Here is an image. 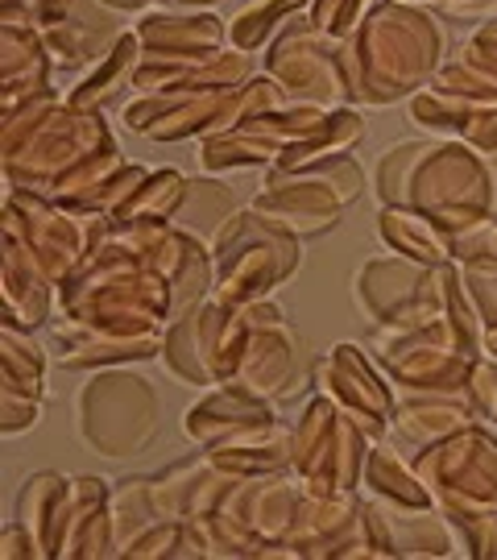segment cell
Here are the masks:
<instances>
[{
  "label": "cell",
  "mask_w": 497,
  "mask_h": 560,
  "mask_svg": "<svg viewBox=\"0 0 497 560\" xmlns=\"http://www.w3.org/2000/svg\"><path fill=\"white\" fill-rule=\"evenodd\" d=\"M0 159L9 187L50 196L62 208H75L92 187L129 162L108 129V117L59 96L55 88L4 108Z\"/></svg>",
  "instance_id": "1"
},
{
  "label": "cell",
  "mask_w": 497,
  "mask_h": 560,
  "mask_svg": "<svg viewBox=\"0 0 497 560\" xmlns=\"http://www.w3.org/2000/svg\"><path fill=\"white\" fill-rule=\"evenodd\" d=\"M353 104L390 108L418 96L448 62V25L427 4L378 0L340 42Z\"/></svg>",
  "instance_id": "2"
},
{
  "label": "cell",
  "mask_w": 497,
  "mask_h": 560,
  "mask_svg": "<svg viewBox=\"0 0 497 560\" xmlns=\"http://www.w3.org/2000/svg\"><path fill=\"white\" fill-rule=\"evenodd\" d=\"M59 312L117 337H162L175 320L170 279L141 261L117 233L59 287Z\"/></svg>",
  "instance_id": "3"
},
{
  "label": "cell",
  "mask_w": 497,
  "mask_h": 560,
  "mask_svg": "<svg viewBox=\"0 0 497 560\" xmlns=\"http://www.w3.org/2000/svg\"><path fill=\"white\" fill-rule=\"evenodd\" d=\"M291 96L270 75H253L240 88H208V92H145L120 108L129 133L145 141H187L216 138L245 120L274 113Z\"/></svg>",
  "instance_id": "4"
},
{
  "label": "cell",
  "mask_w": 497,
  "mask_h": 560,
  "mask_svg": "<svg viewBox=\"0 0 497 560\" xmlns=\"http://www.w3.org/2000/svg\"><path fill=\"white\" fill-rule=\"evenodd\" d=\"M0 229H4L0 233L4 249L17 254L21 261H29L55 287H62L104 241L117 233L113 217H80V212L55 203L50 196L25 191V187H9Z\"/></svg>",
  "instance_id": "5"
},
{
  "label": "cell",
  "mask_w": 497,
  "mask_h": 560,
  "mask_svg": "<svg viewBox=\"0 0 497 560\" xmlns=\"http://www.w3.org/2000/svg\"><path fill=\"white\" fill-rule=\"evenodd\" d=\"M75 432L104 460L141 457L162 432L158 386L133 365L96 370L75 395Z\"/></svg>",
  "instance_id": "6"
},
{
  "label": "cell",
  "mask_w": 497,
  "mask_h": 560,
  "mask_svg": "<svg viewBox=\"0 0 497 560\" xmlns=\"http://www.w3.org/2000/svg\"><path fill=\"white\" fill-rule=\"evenodd\" d=\"M406 208L431 217L452 237L481 221H497L494 162L457 138H427L411 171Z\"/></svg>",
  "instance_id": "7"
},
{
  "label": "cell",
  "mask_w": 497,
  "mask_h": 560,
  "mask_svg": "<svg viewBox=\"0 0 497 560\" xmlns=\"http://www.w3.org/2000/svg\"><path fill=\"white\" fill-rule=\"evenodd\" d=\"M216 254V300L249 303L270 300L303 266V237L270 212L245 203L212 245Z\"/></svg>",
  "instance_id": "8"
},
{
  "label": "cell",
  "mask_w": 497,
  "mask_h": 560,
  "mask_svg": "<svg viewBox=\"0 0 497 560\" xmlns=\"http://www.w3.org/2000/svg\"><path fill=\"white\" fill-rule=\"evenodd\" d=\"M374 358L394 382L398 395H457L469 390V378L485 358L477 340H469L448 312L431 324L402 328V332H374Z\"/></svg>",
  "instance_id": "9"
},
{
  "label": "cell",
  "mask_w": 497,
  "mask_h": 560,
  "mask_svg": "<svg viewBox=\"0 0 497 560\" xmlns=\"http://www.w3.org/2000/svg\"><path fill=\"white\" fill-rule=\"evenodd\" d=\"M365 191V166L353 154H332L303 171H270L253 208L270 212L298 237L332 233Z\"/></svg>",
  "instance_id": "10"
},
{
  "label": "cell",
  "mask_w": 497,
  "mask_h": 560,
  "mask_svg": "<svg viewBox=\"0 0 497 560\" xmlns=\"http://www.w3.org/2000/svg\"><path fill=\"white\" fill-rule=\"evenodd\" d=\"M374 436L328 395H311L291 428V469L311 494H357Z\"/></svg>",
  "instance_id": "11"
},
{
  "label": "cell",
  "mask_w": 497,
  "mask_h": 560,
  "mask_svg": "<svg viewBox=\"0 0 497 560\" xmlns=\"http://www.w3.org/2000/svg\"><path fill=\"white\" fill-rule=\"evenodd\" d=\"M448 270L452 266H423L402 254L369 258L353 282L360 316L374 324V332H402L439 320L448 312Z\"/></svg>",
  "instance_id": "12"
},
{
  "label": "cell",
  "mask_w": 497,
  "mask_h": 560,
  "mask_svg": "<svg viewBox=\"0 0 497 560\" xmlns=\"http://www.w3.org/2000/svg\"><path fill=\"white\" fill-rule=\"evenodd\" d=\"M415 469L439 511H497V432L485 423L415 448Z\"/></svg>",
  "instance_id": "13"
},
{
  "label": "cell",
  "mask_w": 497,
  "mask_h": 560,
  "mask_svg": "<svg viewBox=\"0 0 497 560\" xmlns=\"http://www.w3.org/2000/svg\"><path fill=\"white\" fill-rule=\"evenodd\" d=\"M261 67L295 104H319V108L353 104L340 42L319 34L307 13H298L295 21L282 25L279 38L265 46Z\"/></svg>",
  "instance_id": "14"
},
{
  "label": "cell",
  "mask_w": 497,
  "mask_h": 560,
  "mask_svg": "<svg viewBox=\"0 0 497 560\" xmlns=\"http://www.w3.org/2000/svg\"><path fill=\"white\" fill-rule=\"evenodd\" d=\"M245 307H249V328H245L237 370L228 382L270 402L295 395L307 374V349L298 332L274 300H249Z\"/></svg>",
  "instance_id": "15"
},
{
  "label": "cell",
  "mask_w": 497,
  "mask_h": 560,
  "mask_svg": "<svg viewBox=\"0 0 497 560\" xmlns=\"http://www.w3.org/2000/svg\"><path fill=\"white\" fill-rule=\"evenodd\" d=\"M328 108L319 104H282L274 113H261V117L245 120L228 133L199 141V171L208 175H224V171H258V166H279L282 154L295 145Z\"/></svg>",
  "instance_id": "16"
},
{
  "label": "cell",
  "mask_w": 497,
  "mask_h": 560,
  "mask_svg": "<svg viewBox=\"0 0 497 560\" xmlns=\"http://www.w3.org/2000/svg\"><path fill=\"white\" fill-rule=\"evenodd\" d=\"M29 25L42 34L55 67H96L125 34V13L104 0H34Z\"/></svg>",
  "instance_id": "17"
},
{
  "label": "cell",
  "mask_w": 497,
  "mask_h": 560,
  "mask_svg": "<svg viewBox=\"0 0 497 560\" xmlns=\"http://www.w3.org/2000/svg\"><path fill=\"white\" fill-rule=\"evenodd\" d=\"M311 386H316V395H328V399L336 402L340 411H348L374 441L390 436L398 390L394 382L365 358V349L336 345L332 353H323L311 365Z\"/></svg>",
  "instance_id": "18"
},
{
  "label": "cell",
  "mask_w": 497,
  "mask_h": 560,
  "mask_svg": "<svg viewBox=\"0 0 497 560\" xmlns=\"http://www.w3.org/2000/svg\"><path fill=\"white\" fill-rule=\"evenodd\" d=\"M307 486L295 469H282V474H261V478H240L237 490L224 499L220 511H228L233 520L261 544V560L270 557H291V532L295 520L307 502Z\"/></svg>",
  "instance_id": "19"
},
{
  "label": "cell",
  "mask_w": 497,
  "mask_h": 560,
  "mask_svg": "<svg viewBox=\"0 0 497 560\" xmlns=\"http://www.w3.org/2000/svg\"><path fill=\"white\" fill-rule=\"evenodd\" d=\"M228 303L208 295L182 312L162 332V365L187 386L212 390L224 386V337H228Z\"/></svg>",
  "instance_id": "20"
},
{
  "label": "cell",
  "mask_w": 497,
  "mask_h": 560,
  "mask_svg": "<svg viewBox=\"0 0 497 560\" xmlns=\"http://www.w3.org/2000/svg\"><path fill=\"white\" fill-rule=\"evenodd\" d=\"M286 548L291 557L303 560L378 557L369 527H365V502L357 494H307Z\"/></svg>",
  "instance_id": "21"
},
{
  "label": "cell",
  "mask_w": 497,
  "mask_h": 560,
  "mask_svg": "<svg viewBox=\"0 0 497 560\" xmlns=\"http://www.w3.org/2000/svg\"><path fill=\"white\" fill-rule=\"evenodd\" d=\"M365 527L378 557H460L452 520L439 506H398L386 499H369Z\"/></svg>",
  "instance_id": "22"
},
{
  "label": "cell",
  "mask_w": 497,
  "mask_h": 560,
  "mask_svg": "<svg viewBox=\"0 0 497 560\" xmlns=\"http://www.w3.org/2000/svg\"><path fill=\"white\" fill-rule=\"evenodd\" d=\"M141 59L150 62H187L220 55L228 42V21H220L212 9H166V13H150L138 25Z\"/></svg>",
  "instance_id": "23"
},
{
  "label": "cell",
  "mask_w": 497,
  "mask_h": 560,
  "mask_svg": "<svg viewBox=\"0 0 497 560\" xmlns=\"http://www.w3.org/2000/svg\"><path fill=\"white\" fill-rule=\"evenodd\" d=\"M270 428H279L274 402L261 399V395H249V390H240L233 382L212 386L182 416V432L199 448H212V444L233 441V436H249V432H270Z\"/></svg>",
  "instance_id": "24"
},
{
  "label": "cell",
  "mask_w": 497,
  "mask_h": 560,
  "mask_svg": "<svg viewBox=\"0 0 497 560\" xmlns=\"http://www.w3.org/2000/svg\"><path fill=\"white\" fill-rule=\"evenodd\" d=\"M406 117L431 138H457L481 154H497V101H469L427 83L406 101Z\"/></svg>",
  "instance_id": "25"
},
{
  "label": "cell",
  "mask_w": 497,
  "mask_h": 560,
  "mask_svg": "<svg viewBox=\"0 0 497 560\" xmlns=\"http://www.w3.org/2000/svg\"><path fill=\"white\" fill-rule=\"evenodd\" d=\"M117 557L113 527V486L104 478H71V499L62 515L59 560H104Z\"/></svg>",
  "instance_id": "26"
},
{
  "label": "cell",
  "mask_w": 497,
  "mask_h": 560,
  "mask_svg": "<svg viewBox=\"0 0 497 560\" xmlns=\"http://www.w3.org/2000/svg\"><path fill=\"white\" fill-rule=\"evenodd\" d=\"M233 474H224L220 465L208 460V453L199 448V457L175 460L170 469L154 474V502H158L162 520H199L224 506V499L237 490Z\"/></svg>",
  "instance_id": "27"
},
{
  "label": "cell",
  "mask_w": 497,
  "mask_h": 560,
  "mask_svg": "<svg viewBox=\"0 0 497 560\" xmlns=\"http://www.w3.org/2000/svg\"><path fill=\"white\" fill-rule=\"evenodd\" d=\"M253 55L224 46L220 55L187 62H150L141 59L133 71V96L145 92H208V88H240L253 80Z\"/></svg>",
  "instance_id": "28"
},
{
  "label": "cell",
  "mask_w": 497,
  "mask_h": 560,
  "mask_svg": "<svg viewBox=\"0 0 497 560\" xmlns=\"http://www.w3.org/2000/svg\"><path fill=\"white\" fill-rule=\"evenodd\" d=\"M50 340L62 370H108V365H138V361L162 358V337H117L67 316L55 324Z\"/></svg>",
  "instance_id": "29"
},
{
  "label": "cell",
  "mask_w": 497,
  "mask_h": 560,
  "mask_svg": "<svg viewBox=\"0 0 497 560\" xmlns=\"http://www.w3.org/2000/svg\"><path fill=\"white\" fill-rule=\"evenodd\" d=\"M55 59L34 25L0 21V101L13 108L25 96H38L55 88Z\"/></svg>",
  "instance_id": "30"
},
{
  "label": "cell",
  "mask_w": 497,
  "mask_h": 560,
  "mask_svg": "<svg viewBox=\"0 0 497 560\" xmlns=\"http://www.w3.org/2000/svg\"><path fill=\"white\" fill-rule=\"evenodd\" d=\"M469 423H477V407L469 399V390H457V395H398L390 432H398V441L427 448V444L457 436Z\"/></svg>",
  "instance_id": "31"
},
{
  "label": "cell",
  "mask_w": 497,
  "mask_h": 560,
  "mask_svg": "<svg viewBox=\"0 0 497 560\" xmlns=\"http://www.w3.org/2000/svg\"><path fill=\"white\" fill-rule=\"evenodd\" d=\"M67 499H71V478L42 469L34 478H25L17 494V511L13 520L25 523V532L38 540L42 560H59V536L62 515H67Z\"/></svg>",
  "instance_id": "32"
},
{
  "label": "cell",
  "mask_w": 497,
  "mask_h": 560,
  "mask_svg": "<svg viewBox=\"0 0 497 560\" xmlns=\"http://www.w3.org/2000/svg\"><path fill=\"white\" fill-rule=\"evenodd\" d=\"M378 237L390 254L415 258L423 266H452V233L415 208H381Z\"/></svg>",
  "instance_id": "33"
},
{
  "label": "cell",
  "mask_w": 497,
  "mask_h": 560,
  "mask_svg": "<svg viewBox=\"0 0 497 560\" xmlns=\"http://www.w3.org/2000/svg\"><path fill=\"white\" fill-rule=\"evenodd\" d=\"M240 208H245L240 196L224 179H216V175H196V179H187V191H182V200H179V208H175L170 224H179L182 233L216 245V237L224 233V224L233 221Z\"/></svg>",
  "instance_id": "34"
},
{
  "label": "cell",
  "mask_w": 497,
  "mask_h": 560,
  "mask_svg": "<svg viewBox=\"0 0 497 560\" xmlns=\"http://www.w3.org/2000/svg\"><path fill=\"white\" fill-rule=\"evenodd\" d=\"M0 287H4V324H17L25 332L50 324V312L59 303V287L9 249H4V266H0Z\"/></svg>",
  "instance_id": "35"
},
{
  "label": "cell",
  "mask_w": 497,
  "mask_h": 560,
  "mask_svg": "<svg viewBox=\"0 0 497 560\" xmlns=\"http://www.w3.org/2000/svg\"><path fill=\"white\" fill-rule=\"evenodd\" d=\"M212 465H220L233 478H261V474H282L291 469V432L286 428H270V432H249V436H233L212 448H203Z\"/></svg>",
  "instance_id": "36"
},
{
  "label": "cell",
  "mask_w": 497,
  "mask_h": 560,
  "mask_svg": "<svg viewBox=\"0 0 497 560\" xmlns=\"http://www.w3.org/2000/svg\"><path fill=\"white\" fill-rule=\"evenodd\" d=\"M360 138H365V117H360L353 104L328 108V113L282 154V162L274 171H303V166L332 159V154H353V145H357Z\"/></svg>",
  "instance_id": "37"
},
{
  "label": "cell",
  "mask_w": 497,
  "mask_h": 560,
  "mask_svg": "<svg viewBox=\"0 0 497 560\" xmlns=\"http://www.w3.org/2000/svg\"><path fill=\"white\" fill-rule=\"evenodd\" d=\"M365 490H369V499H386V502H398V506H436L427 481L418 478L415 457L406 460L386 436L374 441V448H369Z\"/></svg>",
  "instance_id": "38"
},
{
  "label": "cell",
  "mask_w": 497,
  "mask_h": 560,
  "mask_svg": "<svg viewBox=\"0 0 497 560\" xmlns=\"http://www.w3.org/2000/svg\"><path fill=\"white\" fill-rule=\"evenodd\" d=\"M50 386V358L38 340L17 324L0 328V390H17L29 399H46Z\"/></svg>",
  "instance_id": "39"
},
{
  "label": "cell",
  "mask_w": 497,
  "mask_h": 560,
  "mask_svg": "<svg viewBox=\"0 0 497 560\" xmlns=\"http://www.w3.org/2000/svg\"><path fill=\"white\" fill-rule=\"evenodd\" d=\"M138 62H141V38H138V30H129L96 67H87V75H83L67 96L75 104H83V108H104L108 101H117L120 92L133 88Z\"/></svg>",
  "instance_id": "40"
},
{
  "label": "cell",
  "mask_w": 497,
  "mask_h": 560,
  "mask_svg": "<svg viewBox=\"0 0 497 560\" xmlns=\"http://www.w3.org/2000/svg\"><path fill=\"white\" fill-rule=\"evenodd\" d=\"M182 191H187V175L175 166H150V175L138 191L125 200L113 224H170L175 208H179Z\"/></svg>",
  "instance_id": "41"
},
{
  "label": "cell",
  "mask_w": 497,
  "mask_h": 560,
  "mask_svg": "<svg viewBox=\"0 0 497 560\" xmlns=\"http://www.w3.org/2000/svg\"><path fill=\"white\" fill-rule=\"evenodd\" d=\"M311 0H245L237 9V18L228 21V42L237 50L258 55L270 42L282 34L286 21H295L298 13H307Z\"/></svg>",
  "instance_id": "42"
},
{
  "label": "cell",
  "mask_w": 497,
  "mask_h": 560,
  "mask_svg": "<svg viewBox=\"0 0 497 560\" xmlns=\"http://www.w3.org/2000/svg\"><path fill=\"white\" fill-rule=\"evenodd\" d=\"M158 502H154V478H125L113 486V527H117V557L138 540L145 527H154Z\"/></svg>",
  "instance_id": "43"
},
{
  "label": "cell",
  "mask_w": 497,
  "mask_h": 560,
  "mask_svg": "<svg viewBox=\"0 0 497 560\" xmlns=\"http://www.w3.org/2000/svg\"><path fill=\"white\" fill-rule=\"evenodd\" d=\"M423 145L427 138L398 141L374 162V191H378L381 208H406V187H411V171H415Z\"/></svg>",
  "instance_id": "44"
},
{
  "label": "cell",
  "mask_w": 497,
  "mask_h": 560,
  "mask_svg": "<svg viewBox=\"0 0 497 560\" xmlns=\"http://www.w3.org/2000/svg\"><path fill=\"white\" fill-rule=\"evenodd\" d=\"M452 532L464 557L494 560L497 557V511H448Z\"/></svg>",
  "instance_id": "45"
},
{
  "label": "cell",
  "mask_w": 497,
  "mask_h": 560,
  "mask_svg": "<svg viewBox=\"0 0 497 560\" xmlns=\"http://www.w3.org/2000/svg\"><path fill=\"white\" fill-rule=\"evenodd\" d=\"M374 4H378V0H311L307 18H311V25H316L319 34L344 42L360 21H365V13H369Z\"/></svg>",
  "instance_id": "46"
},
{
  "label": "cell",
  "mask_w": 497,
  "mask_h": 560,
  "mask_svg": "<svg viewBox=\"0 0 497 560\" xmlns=\"http://www.w3.org/2000/svg\"><path fill=\"white\" fill-rule=\"evenodd\" d=\"M452 266L460 270H497V221H481L452 237Z\"/></svg>",
  "instance_id": "47"
},
{
  "label": "cell",
  "mask_w": 497,
  "mask_h": 560,
  "mask_svg": "<svg viewBox=\"0 0 497 560\" xmlns=\"http://www.w3.org/2000/svg\"><path fill=\"white\" fill-rule=\"evenodd\" d=\"M120 557H182V520H158L154 527H145L138 540L129 544Z\"/></svg>",
  "instance_id": "48"
},
{
  "label": "cell",
  "mask_w": 497,
  "mask_h": 560,
  "mask_svg": "<svg viewBox=\"0 0 497 560\" xmlns=\"http://www.w3.org/2000/svg\"><path fill=\"white\" fill-rule=\"evenodd\" d=\"M42 420V399L17 395V390H0V436H21Z\"/></svg>",
  "instance_id": "49"
},
{
  "label": "cell",
  "mask_w": 497,
  "mask_h": 560,
  "mask_svg": "<svg viewBox=\"0 0 497 560\" xmlns=\"http://www.w3.org/2000/svg\"><path fill=\"white\" fill-rule=\"evenodd\" d=\"M469 399H473L481 420H489L497 428V358H489V353L477 361V370L469 378Z\"/></svg>",
  "instance_id": "50"
},
{
  "label": "cell",
  "mask_w": 497,
  "mask_h": 560,
  "mask_svg": "<svg viewBox=\"0 0 497 560\" xmlns=\"http://www.w3.org/2000/svg\"><path fill=\"white\" fill-rule=\"evenodd\" d=\"M460 55L473 62V67H481L489 80H497V18L481 21L477 30L469 34V42L460 46Z\"/></svg>",
  "instance_id": "51"
},
{
  "label": "cell",
  "mask_w": 497,
  "mask_h": 560,
  "mask_svg": "<svg viewBox=\"0 0 497 560\" xmlns=\"http://www.w3.org/2000/svg\"><path fill=\"white\" fill-rule=\"evenodd\" d=\"M460 275H464V287L477 303L485 332L497 328V270H460Z\"/></svg>",
  "instance_id": "52"
},
{
  "label": "cell",
  "mask_w": 497,
  "mask_h": 560,
  "mask_svg": "<svg viewBox=\"0 0 497 560\" xmlns=\"http://www.w3.org/2000/svg\"><path fill=\"white\" fill-rule=\"evenodd\" d=\"M0 560H42L38 540L25 532V523L13 520L0 532Z\"/></svg>",
  "instance_id": "53"
},
{
  "label": "cell",
  "mask_w": 497,
  "mask_h": 560,
  "mask_svg": "<svg viewBox=\"0 0 497 560\" xmlns=\"http://www.w3.org/2000/svg\"><path fill=\"white\" fill-rule=\"evenodd\" d=\"M108 9H117V13H125V18H133V13H145V9H154V4H162V0H104Z\"/></svg>",
  "instance_id": "54"
},
{
  "label": "cell",
  "mask_w": 497,
  "mask_h": 560,
  "mask_svg": "<svg viewBox=\"0 0 497 560\" xmlns=\"http://www.w3.org/2000/svg\"><path fill=\"white\" fill-rule=\"evenodd\" d=\"M166 4H175V9H212L216 0H166Z\"/></svg>",
  "instance_id": "55"
},
{
  "label": "cell",
  "mask_w": 497,
  "mask_h": 560,
  "mask_svg": "<svg viewBox=\"0 0 497 560\" xmlns=\"http://www.w3.org/2000/svg\"><path fill=\"white\" fill-rule=\"evenodd\" d=\"M489 162H494V196H497V154H489Z\"/></svg>",
  "instance_id": "56"
},
{
  "label": "cell",
  "mask_w": 497,
  "mask_h": 560,
  "mask_svg": "<svg viewBox=\"0 0 497 560\" xmlns=\"http://www.w3.org/2000/svg\"><path fill=\"white\" fill-rule=\"evenodd\" d=\"M406 4H427V0H406Z\"/></svg>",
  "instance_id": "57"
}]
</instances>
